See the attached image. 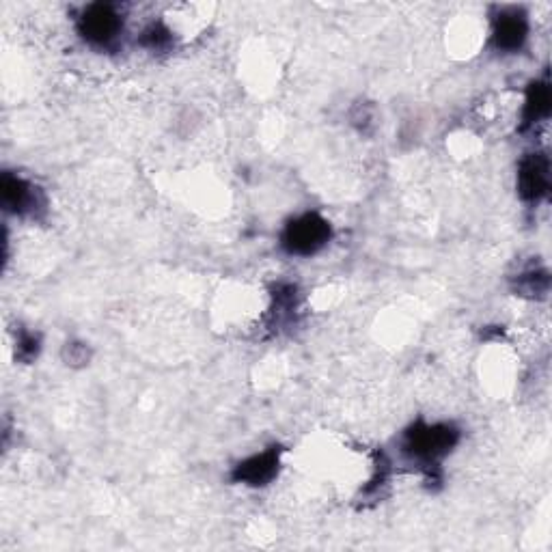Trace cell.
Returning <instances> with one entry per match:
<instances>
[{
    "label": "cell",
    "mask_w": 552,
    "mask_h": 552,
    "mask_svg": "<svg viewBox=\"0 0 552 552\" xmlns=\"http://www.w3.org/2000/svg\"><path fill=\"white\" fill-rule=\"evenodd\" d=\"M550 188V164L544 154H531L520 162L518 190L522 199L540 201Z\"/></svg>",
    "instance_id": "4"
},
{
    "label": "cell",
    "mask_w": 552,
    "mask_h": 552,
    "mask_svg": "<svg viewBox=\"0 0 552 552\" xmlns=\"http://www.w3.org/2000/svg\"><path fill=\"white\" fill-rule=\"evenodd\" d=\"M458 430L453 425H425L417 423L406 432V451L414 458L436 462L458 445Z\"/></svg>",
    "instance_id": "1"
},
{
    "label": "cell",
    "mask_w": 552,
    "mask_h": 552,
    "mask_svg": "<svg viewBox=\"0 0 552 552\" xmlns=\"http://www.w3.org/2000/svg\"><path fill=\"white\" fill-rule=\"evenodd\" d=\"M0 195H3L5 210H9L13 214H26L33 210L37 188L26 184L24 179H20L16 175L5 173L3 184H0Z\"/></svg>",
    "instance_id": "7"
},
{
    "label": "cell",
    "mask_w": 552,
    "mask_h": 552,
    "mask_svg": "<svg viewBox=\"0 0 552 552\" xmlns=\"http://www.w3.org/2000/svg\"><path fill=\"white\" fill-rule=\"evenodd\" d=\"M529 35V22L527 16L518 9L501 11L494 20V33L492 41L496 50L503 52H518Z\"/></svg>",
    "instance_id": "5"
},
{
    "label": "cell",
    "mask_w": 552,
    "mask_h": 552,
    "mask_svg": "<svg viewBox=\"0 0 552 552\" xmlns=\"http://www.w3.org/2000/svg\"><path fill=\"white\" fill-rule=\"evenodd\" d=\"M333 236L328 220L317 214H305L300 218L289 220L283 231V246L292 255H313L326 246Z\"/></svg>",
    "instance_id": "2"
},
{
    "label": "cell",
    "mask_w": 552,
    "mask_h": 552,
    "mask_svg": "<svg viewBox=\"0 0 552 552\" xmlns=\"http://www.w3.org/2000/svg\"><path fill=\"white\" fill-rule=\"evenodd\" d=\"M141 41H143V46H147L151 50H162V48L169 46L171 33L164 29L162 24H154V26H149V29L143 33Z\"/></svg>",
    "instance_id": "9"
},
{
    "label": "cell",
    "mask_w": 552,
    "mask_h": 552,
    "mask_svg": "<svg viewBox=\"0 0 552 552\" xmlns=\"http://www.w3.org/2000/svg\"><path fill=\"white\" fill-rule=\"evenodd\" d=\"M39 350V345H37V339L33 335H22L20 339V356L24 358H33Z\"/></svg>",
    "instance_id": "10"
},
{
    "label": "cell",
    "mask_w": 552,
    "mask_h": 552,
    "mask_svg": "<svg viewBox=\"0 0 552 552\" xmlns=\"http://www.w3.org/2000/svg\"><path fill=\"white\" fill-rule=\"evenodd\" d=\"M550 104H552V95H550V85L546 80H535L531 82V87L527 91V102H524V113H522V128H531L535 123H540L550 115Z\"/></svg>",
    "instance_id": "8"
},
{
    "label": "cell",
    "mask_w": 552,
    "mask_h": 552,
    "mask_svg": "<svg viewBox=\"0 0 552 552\" xmlns=\"http://www.w3.org/2000/svg\"><path fill=\"white\" fill-rule=\"evenodd\" d=\"M121 16L117 9L108 3H95L82 11L78 31L85 37L89 44L106 46L113 41L121 31Z\"/></svg>",
    "instance_id": "3"
},
{
    "label": "cell",
    "mask_w": 552,
    "mask_h": 552,
    "mask_svg": "<svg viewBox=\"0 0 552 552\" xmlns=\"http://www.w3.org/2000/svg\"><path fill=\"white\" fill-rule=\"evenodd\" d=\"M281 464V449L270 447L268 451L253 455L246 462L238 464L236 471H233V479L240 483H248V486H266L270 483L276 473H279Z\"/></svg>",
    "instance_id": "6"
}]
</instances>
